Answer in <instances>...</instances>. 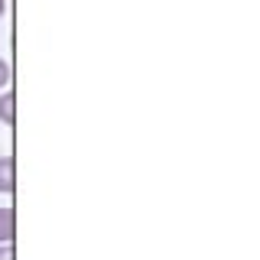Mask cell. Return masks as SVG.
Segmentation results:
<instances>
[{"label":"cell","instance_id":"cell-1","mask_svg":"<svg viewBox=\"0 0 260 260\" xmlns=\"http://www.w3.org/2000/svg\"><path fill=\"white\" fill-rule=\"evenodd\" d=\"M16 185V162L13 156H0V192H13Z\"/></svg>","mask_w":260,"mask_h":260},{"label":"cell","instance_id":"cell-2","mask_svg":"<svg viewBox=\"0 0 260 260\" xmlns=\"http://www.w3.org/2000/svg\"><path fill=\"white\" fill-rule=\"evenodd\" d=\"M13 234H16V215H13V208H0V241H13Z\"/></svg>","mask_w":260,"mask_h":260},{"label":"cell","instance_id":"cell-3","mask_svg":"<svg viewBox=\"0 0 260 260\" xmlns=\"http://www.w3.org/2000/svg\"><path fill=\"white\" fill-rule=\"evenodd\" d=\"M13 104H16L13 91H4V94H0V120H4L7 127H13V120H16V111H13Z\"/></svg>","mask_w":260,"mask_h":260},{"label":"cell","instance_id":"cell-4","mask_svg":"<svg viewBox=\"0 0 260 260\" xmlns=\"http://www.w3.org/2000/svg\"><path fill=\"white\" fill-rule=\"evenodd\" d=\"M7 85H10V65L0 59V88H7Z\"/></svg>","mask_w":260,"mask_h":260},{"label":"cell","instance_id":"cell-5","mask_svg":"<svg viewBox=\"0 0 260 260\" xmlns=\"http://www.w3.org/2000/svg\"><path fill=\"white\" fill-rule=\"evenodd\" d=\"M0 260H13V241H7L4 247H0Z\"/></svg>","mask_w":260,"mask_h":260},{"label":"cell","instance_id":"cell-6","mask_svg":"<svg viewBox=\"0 0 260 260\" xmlns=\"http://www.w3.org/2000/svg\"><path fill=\"white\" fill-rule=\"evenodd\" d=\"M7 13V0H0V16H4Z\"/></svg>","mask_w":260,"mask_h":260}]
</instances>
